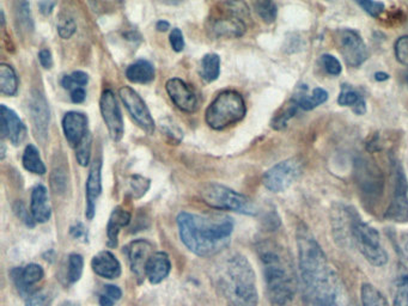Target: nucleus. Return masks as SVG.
I'll use <instances>...</instances> for the list:
<instances>
[{"label":"nucleus","mask_w":408,"mask_h":306,"mask_svg":"<svg viewBox=\"0 0 408 306\" xmlns=\"http://www.w3.org/2000/svg\"><path fill=\"white\" fill-rule=\"evenodd\" d=\"M297 248L305 306H346L340 278L305 225L297 230Z\"/></svg>","instance_id":"nucleus-1"},{"label":"nucleus","mask_w":408,"mask_h":306,"mask_svg":"<svg viewBox=\"0 0 408 306\" xmlns=\"http://www.w3.org/2000/svg\"><path fill=\"white\" fill-rule=\"evenodd\" d=\"M181 242L200 258L218 254L230 243L234 221L224 214L182 212L177 217Z\"/></svg>","instance_id":"nucleus-2"},{"label":"nucleus","mask_w":408,"mask_h":306,"mask_svg":"<svg viewBox=\"0 0 408 306\" xmlns=\"http://www.w3.org/2000/svg\"><path fill=\"white\" fill-rule=\"evenodd\" d=\"M258 253L271 302L276 306L290 305L297 290L296 274L291 258L276 243H262Z\"/></svg>","instance_id":"nucleus-3"},{"label":"nucleus","mask_w":408,"mask_h":306,"mask_svg":"<svg viewBox=\"0 0 408 306\" xmlns=\"http://www.w3.org/2000/svg\"><path fill=\"white\" fill-rule=\"evenodd\" d=\"M219 285L232 305H258V293L254 269L242 255H234L223 263Z\"/></svg>","instance_id":"nucleus-4"},{"label":"nucleus","mask_w":408,"mask_h":306,"mask_svg":"<svg viewBox=\"0 0 408 306\" xmlns=\"http://www.w3.org/2000/svg\"><path fill=\"white\" fill-rule=\"evenodd\" d=\"M246 112L247 108L242 95L234 90H226L211 102L205 112V120L212 130L223 131L242 121Z\"/></svg>","instance_id":"nucleus-5"},{"label":"nucleus","mask_w":408,"mask_h":306,"mask_svg":"<svg viewBox=\"0 0 408 306\" xmlns=\"http://www.w3.org/2000/svg\"><path fill=\"white\" fill-rule=\"evenodd\" d=\"M350 235L356 244L358 250L362 253L367 262L375 267H383L388 262V254L383 248L381 237L376 228L364 223L360 216L352 211Z\"/></svg>","instance_id":"nucleus-6"},{"label":"nucleus","mask_w":408,"mask_h":306,"mask_svg":"<svg viewBox=\"0 0 408 306\" xmlns=\"http://www.w3.org/2000/svg\"><path fill=\"white\" fill-rule=\"evenodd\" d=\"M200 196L211 209L219 211H232L248 216L256 214L254 204L244 195L221 186L219 183L210 182L202 186Z\"/></svg>","instance_id":"nucleus-7"},{"label":"nucleus","mask_w":408,"mask_h":306,"mask_svg":"<svg viewBox=\"0 0 408 306\" xmlns=\"http://www.w3.org/2000/svg\"><path fill=\"white\" fill-rule=\"evenodd\" d=\"M221 12L209 19L207 31L214 38H237L247 31V24L242 19L244 10L240 3H221Z\"/></svg>","instance_id":"nucleus-8"},{"label":"nucleus","mask_w":408,"mask_h":306,"mask_svg":"<svg viewBox=\"0 0 408 306\" xmlns=\"http://www.w3.org/2000/svg\"><path fill=\"white\" fill-rule=\"evenodd\" d=\"M303 164L300 158H288L265 172L262 183L272 193H283L300 179Z\"/></svg>","instance_id":"nucleus-9"},{"label":"nucleus","mask_w":408,"mask_h":306,"mask_svg":"<svg viewBox=\"0 0 408 306\" xmlns=\"http://www.w3.org/2000/svg\"><path fill=\"white\" fill-rule=\"evenodd\" d=\"M393 195L387 209L386 218L393 223L408 221V183L399 162L393 164Z\"/></svg>","instance_id":"nucleus-10"},{"label":"nucleus","mask_w":408,"mask_h":306,"mask_svg":"<svg viewBox=\"0 0 408 306\" xmlns=\"http://www.w3.org/2000/svg\"><path fill=\"white\" fill-rule=\"evenodd\" d=\"M335 41L339 52L350 68H360L369 58L367 45L357 30H339Z\"/></svg>","instance_id":"nucleus-11"},{"label":"nucleus","mask_w":408,"mask_h":306,"mask_svg":"<svg viewBox=\"0 0 408 306\" xmlns=\"http://www.w3.org/2000/svg\"><path fill=\"white\" fill-rule=\"evenodd\" d=\"M119 96L139 127L147 132V134H154L156 128L154 117L151 116L150 110L138 93L130 86H122L119 90Z\"/></svg>","instance_id":"nucleus-12"},{"label":"nucleus","mask_w":408,"mask_h":306,"mask_svg":"<svg viewBox=\"0 0 408 306\" xmlns=\"http://www.w3.org/2000/svg\"><path fill=\"white\" fill-rule=\"evenodd\" d=\"M100 109L105 126L108 128L109 137L113 142H120L125 134L124 119L117 105L115 95L110 90H105L100 100Z\"/></svg>","instance_id":"nucleus-13"},{"label":"nucleus","mask_w":408,"mask_h":306,"mask_svg":"<svg viewBox=\"0 0 408 306\" xmlns=\"http://www.w3.org/2000/svg\"><path fill=\"white\" fill-rule=\"evenodd\" d=\"M88 124H89L88 116L83 112H68L65 114L63 119V130L65 138L73 149H77L85 142L86 139L91 137Z\"/></svg>","instance_id":"nucleus-14"},{"label":"nucleus","mask_w":408,"mask_h":306,"mask_svg":"<svg viewBox=\"0 0 408 306\" xmlns=\"http://www.w3.org/2000/svg\"><path fill=\"white\" fill-rule=\"evenodd\" d=\"M29 110H31V122H33L35 135L40 142H45L47 133H48L51 112H49L48 103L41 93L38 91L31 93Z\"/></svg>","instance_id":"nucleus-15"},{"label":"nucleus","mask_w":408,"mask_h":306,"mask_svg":"<svg viewBox=\"0 0 408 306\" xmlns=\"http://www.w3.org/2000/svg\"><path fill=\"white\" fill-rule=\"evenodd\" d=\"M169 97L177 108L184 112H194L198 109V98L187 83L180 78L169 79L165 84Z\"/></svg>","instance_id":"nucleus-16"},{"label":"nucleus","mask_w":408,"mask_h":306,"mask_svg":"<svg viewBox=\"0 0 408 306\" xmlns=\"http://www.w3.org/2000/svg\"><path fill=\"white\" fill-rule=\"evenodd\" d=\"M128 262L131 270L135 274L137 279L142 281L145 277V269H147V262L154 254V247L150 242L145 239H137L130 243L126 249Z\"/></svg>","instance_id":"nucleus-17"},{"label":"nucleus","mask_w":408,"mask_h":306,"mask_svg":"<svg viewBox=\"0 0 408 306\" xmlns=\"http://www.w3.org/2000/svg\"><path fill=\"white\" fill-rule=\"evenodd\" d=\"M11 277L19 293L29 298L38 292L34 291V286L43 279L45 272L41 265L31 263L26 267L12 269Z\"/></svg>","instance_id":"nucleus-18"},{"label":"nucleus","mask_w":408,"mask_h":306,"mask_svg":"<svg viewBox=\"0 0 408 306\" xmlns=\"http://www.w3.org/2000/svg\"><path fill=\"white\" fill-rule=\"evenodd\" d=\"M102 193V159L96 158L91 163L85 183V217L93 221L96 213V202Z\"/></svg>","instance_id":"nucleus-19"},{"label":"nucleus","mask_w":408,"mask_h":306,"mask_svg":"<svg viewBox=\"0 0 408 306\" xmlns=\"http://www.w3.org/2000/svg\"><path fill=\"white\" fill-rule=\"evenodd\" d=\"M0 124L3 139H9L15 146L22 144L26 137V125L12 109L4 105L0 107Z\"/></svg>","instance_id":"nucleus-20"},{"label":"nucleus","mask_w":408,"mask_h":306,"mask_svg":"<svg viewBox=\"0 0 408 306\" xmlns=\"http://www.w3.org/2000/svg\"><path fill=\"white\" fill-rule=\"evenodd\" d=\"M91 268L98 277L105 279H117L121 275V265L119 260L110 251H101L94 256L91 261Z\"/></svg>","instance_id":"nucleus-21"},{"label":"nucleus","mask_w":408,"mask_h":306,"mask_svg":"<svg viewBox=\"0 0 408 306\" xmlns=\"http://www.w3.org/2000/svg\"><path fill=\"white\" fill-rule=\"evenodd\" d=\"M31 214L35 223H47L52 217V209L49 205L47 189L42 184H38L31 191Z\"/></svg>","instance_id":"nucleus-22"},{"label":"nucleus","mask_w":408,"mask_h":306,"mask_svg":"<svg viewBox=\"0 0 408 306\" xmlns=\"http://www.w3.org/2000/svg\"><path fill=\"white\" fill-rule=\"evenodd\" d=\"M172 270V262L167 253L157 251L154 253L147 262L145 269V277L149 279L151 284H161L162 281L168 278Z\"/></svg>","instance_id":"nucleus-23"},{"label":"nucleus","mask_w":408,"mask_h":306,"mask_svg":"<svg viewBox=\"0 0 408 306\" xmlns=\"http://www.w3.org/2000/svg\"><path fill=\"white\" fill-rule=\"evenodd\" d=\"M131 221V213L117 206L113 209L112 214L109 217L108 225H107V237H108V247L115 248L119 241V233L121 228L127 226Z\"/></svg>","instance_id":"nucleus-24"},{"label":"nucleus","mask_w":408,"mask_h":306,"mask_svg":"<svg viewBox=\"0 0 408 306\" xmlns=\"http://www.w3.org/2000/svg\"><path fill=\"white\" fill-rule=\"evenodd\" d=\"M338 103L342 107H352L353 112L357 115H364L367 112V103L363 96L353 86L344 84L341 86Z\"/></svg>","instance_id":"nucleus-25"},{"label":"nucleus","mask_w":408,"mask_h":306,"mask_svg":"<svg viewBox=\"0 0 408 306\" xmlns=\"http://www.w3.org/2000/svg\"><path fill=\"white\" fill-rule=\"evenodd\" d=\"M128 80L135 84H147L155 79V68L147 60H137L126 70Z\"/></svg>","instance_id":"nucleus-26"},{"label":"nucleus","mask_w":408,"mask_h":306,"mask_svg":"<svg viewBox=\"0 0 408 306\" xmlns=\"http://www.w3.org/2000/svg\"><path fill=\"white\" fill-rule=\"evenodd\" d=\"M22 163L26 170L31 172V174H35V175H45L46 172H47L38 149L33 144H29L24 149Z\"/></svg>","instance_id":"nucleus-27"},{"label":"nucleus","mask_w":408,"mask_h":306,"mask_svg":"<svg viewBox=\"0 0 408 306\" xmlns=\"http://www.w3.org/2000/svg\"><path fill=\"white\" fill-rule=\"evenodd\" d=\"M19 90V78L10 65H0V93L4 96H15Z\"/></svg>","instance_id":"nucleus-28"},{"label":"nucleus","mask_w":408,"mask_h":306,"mask_svg":"<svg viewBox=\"0 0 408 306\" xmlns=\"http://www.w3.org/2000/svg\"><path fill=\"white\" fill-rule=\"evenodd\" d=\"M295 100L300 105V108L303 109V110H311V109H315L318 105H323L328 100V93L323 88H315L311 91V94L302 93V94L296 96Z\"/></svg>","instance_id":"nucleus-29"},{"label":"nucleus","mask_w":408,"mask_h":306,"mask_svg":"<svg viewBox=\"0 0 408 306\" xmlns=\"http://www.w3.org/2000/svg\"><path fill=\"white\" fill-rule=\"evenodd\" d=\"M221 75V58L217 54H206L202 60V70L200 75L206 83L217 80Z\"/></svg>","instance_id":"nucleus-30"},{"label":"nucleus","mask_w":408,"mask_h":306,"mask_svg":"<svg viewBox=\"0 0 408 306\" xmlns=\"http://www.w3.org/2000/svg\"><path fill=\"white\" fill-rule=\"evenodd\" d=\"M394 306H408V270L401 267L394 283Z\"/></svg>","instance_id":"nucleus-31"},{"label":"nucleus","mask_w":408,"mask_h":306,"mask_svg":"<svg viewBox=\"0 0 408 306\" xmlns=\"http://www.w3.org/2000/svg\"><path fill=\"white\" fill-rule=\"evenodd\" d=\"M298 108H300V105H298L296 100L293 97L291 101H288L286 105H283L281 110L274 115L273 120L271 122L272 128L279 131V130L286 127L288 121L293 119V116L296 115Z\"/></svg>","instance_id":"nucleus-32"},{"label":"nucleus","mask_w":408,"mask_h":306,"mask_svg":"<svg viewBox=\"0 0 408 306\" xmlns=\"http://www.w3.org/2000/svg\"><path fill=\"white\" fill-rule=\"evenodd\" d=\"M362 302L364 306H389L385 295L371 284L362 286Z\"/></svg>","instance_id":"nucleus-33"},{"label":"nucleus","mask_w":408,"mask_h":306,"mask_svg":"<svg viewBox=\"0 0 408 306\" xmlns=\"http://www.w3.org/2000/svg\"><path fill=\"white\" fill-rule=\"evenodd\" d=\"M151 181L140 175H133L128 179V194L133 199H142L150 189Z\"/></svg>","instance_id":"nucleus-34"},{"label":"nucleus","mask_w":408,"mask_h":306,"mask_svg":"<svg viewBox=\"0 0 408 306\" xmlns=\"http://www.w3.org/2000/svg\"><path fill=\"white\" fill-rule=\"evenodd\" d=\"M254 9L260 19L267 24H272L277 19L278 8L273 1H256Z\"/></svg>","instance_id":"nucleus-35"},{"label":"nucleus","mask_w":408,"mask_h":306,"mask_svg":"<svg viewBox=\"0 0 408 306\" xmlns=\"http://www.w3.org/2000/svg\"><path fill=\"white\" fill-rule=\"evenodd\" d=\"M84 260L82 255L71 254L68 256V279L70 284H75L83 275Z\"/></svg>","instance_id":"nucleus-36"},{"label":"nucleus","mask_w":408,"mask_h":306,"mask_svg":"<svg viewBox=\"0 0 408 306\" xmlns=\"http://www.w3.org/2000/svg\"><path fill=\"white\" fill-rule=\"evenodd\" d=\"M121 297H122V291L120 288L115 285H107L100 293L98 302H100V306H114L115 302L120 300Z\"/></svg>","instance_id":"nucleus-37"},{"label":"nucleus","mask_w":408,"mask_h":306,"mask_svg":"<svg viewBox=\"0 0 408 306\" xmlns=\"http://www.w3.org/2000/svg\"><path fill=\"white\" fill-rule=\"evenodd\" d=\"M89 83V75L85 72L75 71L71 75H64L61 79V85L66 90H75L84 88Z\"/></svg>","instance_id":"nucleus-38"},{"label":"nucleus","mask_w":408,"mask_h":306,"mask_svg":"<svg viewBox=\"0 0 408 306\" xmlns=\"http://www.w3.org/2000/svg\"><path fill=\"white\" fill-rule=\"evenodd\" d=\"M394 52L397 61L408 68V35L397 38L394 46Z\"/></svg>","instance_id":"nucleus-39"},{"label":"nucleus","mask_w":408,"mask_h":306,"mask_svg":"<svg viewBox=\"0 0 408 306\" xmlns=\"http://www.w3.org/2000/svg\"><path fill=\"white\" fill-rule=\"evenodd\" d=\"M91 144H93V138L89 137L86 139L85 142H83L82 145L78 146L75 151V158L78 162L79 165L86 167L90 163L91 158Z\"/></svg>","instance_id":"nucleus-40"},{"label":"nucleus","mask_w":408,"mask_h":306,"mask_svg":"<svg viewBox=\"0 0 408 306\" xmlns=\"http://www.w3.org/2000/svg\"><path fill=\"white\" fill-rule=\"evenodd\" d=\"M75 30H77V24H75V19L71 17H63L59 19L58 23V33L59 36L64 40L72 38L75 35Z\"/></svg>","instance_id":"nucleus-41"},{"label":"nucleus","mask_w":408,"mask_h":306,"mask_svg":"<svg viewBox=\"0 0 408 306\" xmlns=\"http://www.w3.org/2000/svg\"><path fill=\"white\" fill-rule=\"evenodd\" d=\"M321 64H323L325 71L330 75H339L342 72V66L340 61L334 56L330 54H323L321 56Z\"/></svg>","instance_id":"nucleus-42"},{"label":"nucleus","mask_w":408,"mask_h":306,"mask_svg":"<svg viewBox=\"0 0 408 306\" xmlns=\"http://www.w3.org/2000/svg\"><path fill=\"white\" fill-rule=\"evenodd\" d=\"M358 5H360V8H363L364 11L369 14L371 17H375V19H378L386 10V4L382 3V1H370V0H367V1H360Z\"/></svg>","instance_id":"nucleus-43"},{"label":"nucleus","mask_w":408,"mask_h":306,"mask_svg":"<svg viewBox=\"0 0 408 306\" xmlns=\"http://www.w3.org/2000/svg\"><path fill=\"white\" fill-rule=\"evenodd\" d=\"M19 23L26 26V30L34 29L33 19L31 15V5L26 1H22L19 4Z\"/></svg>","instance_id":"nucleus-44"},{"label":"nucleus","mask_w":408,"mask_h":306,"mask_svg":"<svg viewBox=\"0 0 408 306\" xmlns=\"http://www.w3.org/2000/svg\"><path fill=\"white\" fill-rule=\"evenodd\" d=\"M52 297L48 292L38 291L26 300V306H48Z\"/></svg>","instance_id":"nucleus-45"},{"label":"nucleus","mask_w":408,"mask_h":306,"mask_svg":"<svg viewBox=\"0 0 408 306\" xmlns=\"http://www.w3.org/2000/svg\"><path fill=\"white\" fill-rule=\"evenodd\" d=\"M170 45H172V48L175 51V52H182L184 48V38L182 31H181L179 28H175L172 29V34H170Z\"/></svg>","instance_id":"nucleus-46"},{"label":"nucleus","mask_w":408,"mask_h":306,"mask_svg":"<svg viewBox=\"0 0 408 306\" xmlns=\"http://www.w3.org/2000/svg\"><path fill=\"white\" fill-rule=\"evenodd\" d=\"M38 61H40L42 68H46V70L52 68L53 56L51 51H48V49H41L40 53H38Z\"/></svg>","instance_id":"nucleus-47"},{"label":"nucleus","mask_w":408,"mask_h":306,"mask_svg":"<svg viewBox=\"0 0 408 306\" xmlns=\"http://www.w3.org/2000/svg\"><path fill=\"white\" fill-rule=\"evenodd\" d=\"M86 93L84 88H78V89L72 90L71 91V101L75 105L83 103L85 101Z\"/></svg>","instance_id":"nucleus-48"},{"label":"nucleus","mask_w":408,"mask_h":306,"mask_svg":"<svg viewBox=\"0 0 408 306\" xmlns=\"http://www.w3.org/2000/svg\"><path fill=\"white\" fill-rule=\"evenodd\" d=\"M70 233H71L75 238H88V232H86L85 228H84L80 223L71 226Z\"/></svg>","instance_id":"nucleus-49"},{"label":"nucleus","mask_w":408,"mask_h":306,"mask_svg":"<svg viewBox=\"0 0 408 306\" xmlns=\"http://www.w3.org/2000/svg\"><path fill=\"white\" fill-rule=\"evenodd\" d=\"M56 1H40L38 9L43 16H49L53 12V9L56 6Z\"/></svg>","instance_id":"nucleus-50"},{"label":"nucleus","mask_w":408,"mask_h":306,"mask_svg":"<svg viewBox=\"0 0 408 306\" xmlns=\"http://www.w3.org/2000/svg\"><path fill=\"white\" fill-rule=\"evenodd\" d=\"M169 28H170V24H169L167 21H159V22H157V24H156V29H157L158 31H161V33L162 31H167Z\"/></svg>","instance_id":"nucleus-51"},{"label":"nucleus","mask_w":408,"mask_h":306,"mask_svg":"<svg viewBox=\"0 0 408 306\" xmlns=\"http://www.w3.org/2000/svg\"><path fill=\"white\" fill-rule=\"evenodd\" d=\"M375 79L378 80V82H383V80H388V79H389V75L383 73V72H378V73L375 75Z\"/></svg>","instance_id":"nucleus-52"},{"label":"nucleus","mask_w":408,"mask_h":306,"mask_svg":"<svg viewBox=\"0 0 408 306\" xmlns=\"http://www.w3.org/2000/svg\"><path fill=\"white\" fill-rule=\"evenodd\" d=\"M402 248H404V254L408 258V233L402 237Z\"/></svg>","instance_id":"nucleus-53"},{"label":"nucleus","mask_w":408,"mask_h":306,"mask_svg":"<svg viewBox=\"0 0 408 306\" xmlns=\"http://www.w3.org/2000/svg\"><path fill=\"white\" fill-rule=\"evenodd\" d=\"M59 306H77V305H75V302H70V300H68V302H61V305Z\"/></svg>","instance_id":"nucleus-54"},{"label":"nucleus","mask_w":408,"mask_h":306,"mask_svg":"<svg viewBox=\"0 0 408 306\" xmlns=\"http://www.w3.org/2000/svg\"><path fill=\"white\" fill-rule=\"evenodd\" d=\"M5 158V146L4 144L1 145V159H4Z\"/></svg>","instance_id":"nucleus-55"}]
</instances>
